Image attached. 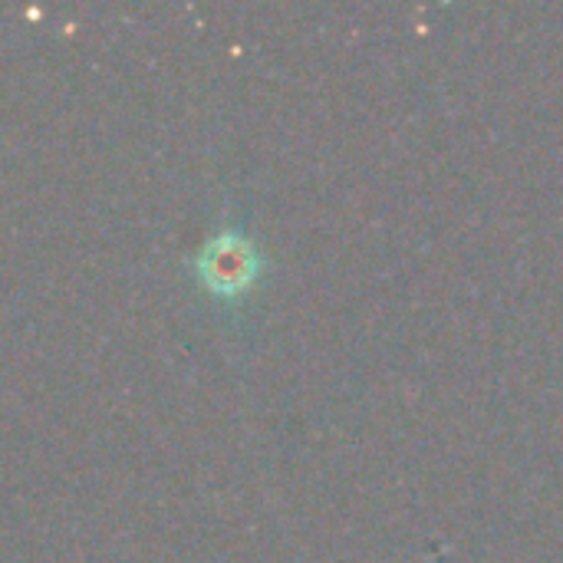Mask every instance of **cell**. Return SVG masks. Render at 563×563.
Wrapping results in <instances>:
<instances>
[{
    "label": "cell",
    "instance_id": "6da1fadb",
    "mask_svg": "<svg viewBox=\"0 0 563 563\" xmlns=\"http://www.w3.org/2000/svg\"><path fill=\"white\" fill-rule=\"evenodd\" d=\"M264 254L241 224H224L191 257V274L201 290L228 307H238L264 274Z\"/></svg>",
    "mask_w": 563,
    "mask_h": 563
}]
</instances>
